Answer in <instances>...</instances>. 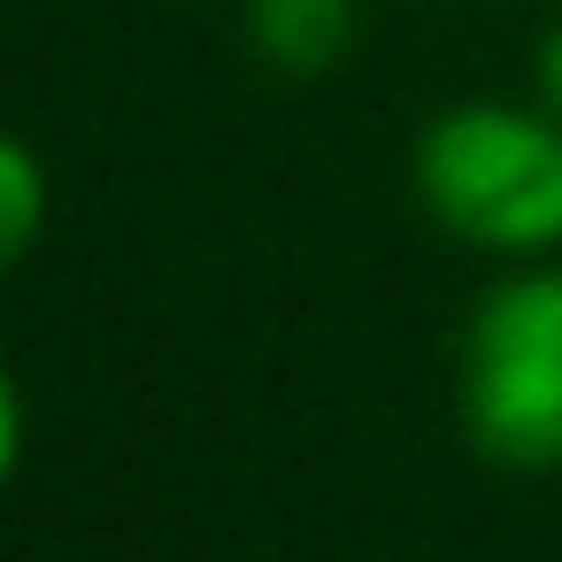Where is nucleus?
I'll return each mask as SVG.
<instances>
[{
	"label": "nucleus",
	"mask_w": 562,
	"mask_h": 562,
	"mask_svg": "<svg viewBox=\"0 0 562 562\" xmlns=\"http://www.w3.org/2000/svg\"><path fill=\"white\" fill-rule=\"evenodd\" d=\"M424 216L501 262L562 247V116L547 101H454L408 147Z\"/></svg>",
	"instance_id": "obj_1"
},
{
	"label": "nucleus",
	"mask_w": 562,
	"mask_h": 562,
	"mask_svg": "<svg viewBox=\"0 0 562 562\" xmlns=\"http://www.w3.org/2000/svg\"><path fill=\"white\" fill-rule=\"evenodd\" d=\"M531 86H539V101L562 116V16L547 24V40H539V63H531Z\"/></svg>",
	"instance_id": "obj_5"
},
{
	"label": "nucleus",
	"mask_w": 562,
	"mask_h": 562,
	"mask_svg": "<svg viewBox=\"0 0 562 562\" xmlns=\"http://www.w3.org/2000/svg\"><path fill=\"white\" fill-rule=\"evenodd\" d=\"M462 431L501 470L562 462V262L493 278L462 324Z\"/></svg>",
	"instance_id": "obj_2"
},
{
	"label": "nucleus",
	"mask_w": 562,
	"mask_h": 562,
	"mask_svg": "<svg viewBox=\"0 0 562 562\" xmlns=\"http://www.w3.org/2000/svg\"><path fill=\"white\" fill-rule=\"evenodd\" d=\"M47 224V170L32 155V139H0V255H32Z\"/></svg>",
	"instance_id": "obj_4"
},
{
	"label": "nucleus",
	"mask_w": 562,
	"mask_h": 562,
	"mask_svg": "<svg viewBox=\"0 0 562 562\" xmlns=\"http://www.w3.org/2000/svg\"><path fill=\"white\" fill-rule=\"evenodd\" d=\"M362 40V0H247V47L278 78H324Z\"/></svg>",
	"instance_id": "obj_3"
}]
</instances>
